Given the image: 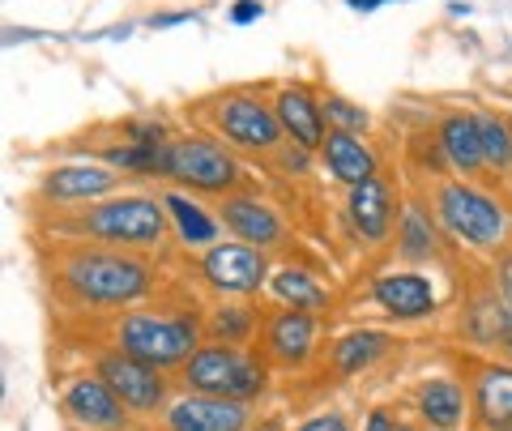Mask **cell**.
<instances>
[{
  "instance_id": "1",
  "label": "cell",
  "mask_w": 512,
  "mask_h": 431,
  "mask_svg": "<svg viewBox=\"0 0 512 431\" xmlns=\"http://www.w3.org/2000/svg\"><path fill=\"white\" fill-rule=\"evenodd\" d=\"M64 278L90 303H133L150 286L146 265L116 257V252H82L64 265Z\"/></svg>"
},
{
  "instance_id": "2",
  "label": "cell",
  "mask_w": 512,
  "mask_h": 431,
  "mask_svg": "<svg viewBox=\"0 0 512 431\" xmlns=\"http://www.w3.org/2000/svg\"><path fill=\"white\" fill-rule=\"evenodd\" d=\"M188 385L205 397L244 402V397H256L265 389V372H261V363H252L248 355H239L231 346H205L188 359Z\"/></svg>"
},
{
  "instance_id": "3",
  "label": "cell",
  "mask_w": 512,
  "mask_h": 431,
  "mask_svg": "<svg viewBox=\"0 0 512 431\" xmlns=\"http://www.w3.org/2000/svg\"><path fill=\"white\" fill-rule=\"evenodd\" d=\"M120 346L150 367L184 363L197 350V325L192 321H171V316H128L120 325Z\"/></svg>"
},
{
  "instance_id": "4",
  "label": "cell",
  "mask_w": 512,
  "mask_h": 431,
  "mask_svg": "<svg viewBox=\"0 0 512 431\" xmlns=\"http://www.w3.org/2000/svg\"><path fill=\"white\" fill-rule=\"evenodd\" d=\"M440 218L457 239L478 244V248H487L504 235V210L500 205H495L491 197H483V193H474V188H461V184H448L440 193Z\"/></svg>"
},
{
  "instance_id": "5",
  "label": "cell",
  "mask_w": 512,
  "mask_h": 431,
  "mask_svg": "<svg viewBox=\"0 0 512 431\" xmlns=\"http://www.w3.org/2000/svg\"><path fill=\"white\" fill-rule=\"evenodd\" d=\"M163 175H175V180H184L192 188H231L235 184V163L231 154L214 146V141H171L163 150Z\"/></svg>"
},
{
  "instance_id": "6",
  "label": "cell",
  "mask_w": 512,
  "mask_h": 431,
  "mask_svg": "<svg viewBox=\"0 0 512 431\" xmlns=\"http://www.w3.org/2000/svg\"><path fill=\"white\" fill-rule=\"evenodd\" d=\"M163 227H167L163 205H154L146 197H120L90 214V231H99L103 239H116V244H154Z\"/></svg>"
},
{
  "instance_id": "7",
  "label": "cell",
  "mask_w": 512,
  "mask_h": 431,
  "mask_svg": "<svg viewBox=\"0 0 512 431\" xmlns=\"http://www.w3.org/2000/svg\"><path fill=\"white\" fill-rule=\"evenodd\" d=\"M99 376L107 380V389L133 410H154L163 402V380H158V372L133 355H107L99 363Z\"/></svg>"
},
{
  "instance_id": "8",
  "label": "cell",
  "mask_w": 512,
  "mask_h": 431,
  "mask_svg": "<svg viewBox=\"0 0 512 431\" xmlns=\"http://www.w3.org/2000/svg\"><path fill=\"white\" fill-rule=\"evenodd\" d=\"M218 124H222V133H227L235 146H248V150H269V146H278V137H282L278 111H269L265 103H256V99L222 103Z\"/></svg>"
},
{
  "instance_id": "9",
  "label": "cell",
  "mask_w": 512,
  "mask_h": 431,
  "mask_svg": "<svg viewBox=\"0 0 512 431\" xmlns=\"http://www.w3.org/2000/svg\"><path fill=\"white\" fill-rule=\"evenodd\" d=\"M171 431H244L248 427V410L244 402L231 397H184L167 410Z\"/></svg>"
},
{
  "instance_id": "10",
  "label": "cell",
  "mask_w": 512,
  "mask_h": 431,
  "mask_svg": "<svg viewBox=\"0 0 512 431\" xmlns=\"http://www.w3.org/2000/svg\"><path fill=\"white\" fill-rule=\"evenodd\" d=\"M205 278H210L214 286H222V291H256V286L265 282V261L261 252L248 248V244H218L205 252Z\"/></svg>"
},
{
  "instance_id": "11",
  "label": "cell",
  "mask_w": 512,
  "mask_h": 431,
  "mask_svg": "<svg viewBox=\"0 0 512 431\" xmlns=\"http://www.w3.org/2000/svg\"><path fill=\"white\" fill-rule=\"evenodd\" d=\"M124 402L107 389L103 376H82L64 389V410L73 414L82 427H99V431H116L124 427Z\"/></svg>"
},
{
  "instance_id": "12",
  "label": "cell",
  "mask_w": 512,
  "mask_h": 431,
  "mask_svg": "<svg viewBox=\"0 0 512 431\" xmlns=\"http://www.w3.org/2000/svg\"><path fill=\"white\" fill-rule=\"evenodd\" d=\"M376 303L397 321H414V316H427L436 308V295H431L427 278L419 274H384L376 286H372Z\"/></svg>"
},
{
  "instance_id": "13",
  "label": "cell",
  "mask_w": 512,
  "mask_h": 431,
  "mask_svg": "<svg viewBox=\"0 0 512 431\" xmlns=\"http://www.w3.org/2000/svg\"><path fill=\"white\" fill-rule=\"evenodd\" d=\"M116 188V171H103V167H56L52 175L43 180V193L52 201H86V197H103Z\"/></svg>"
},
{
  "instance_id": "14",
  "label": "cell",
  "mask_w": 512,
  "mask_h": 431,
  "mask_svg": "<svg viewBox=\"0 0 512 431\" xmlns=\"http://www.w3.org/2000/svg\"><path fill=\"white\" fill-rule=\"evenodd\" d=\"M278 120H282V129L295 137L299 150L325 146V120H320V107L303 90H282L278 94Z\"/></svg>"
},
{
  "instance_id": "15",
  "label": "cell",
  "mask_w": 512,
  "mask_h": 431,
  "mask_svg": "<svg viewBox=\"0 0 512 431\" xmlns=\"http://www.w3.org/2000/svg\"><path fill=\"white\" fill-rule=\"evenodd\" d=\"M222 222H227L239 239H248V244H278V235H282L278 214L261 201H248V197H235V201L222 205Z\"/></svg>"
},
{
  "instance_id": "16",
  "label": "cell",
  "mask_w": 512,
  "mask_h": 431,
  "mask_svg": "<svg viewBox=\"0 0 512 431\" xmlns=\"http://www.w3.org/2000/svg\"><path fill=\"white\" fill-rule=\"evenodd\" d=\"M325 163H329V171L338 175V180H346L350 188H359V184H367L372 180V171H376V163H372V154H367V146L355 137V133H329L325 137Z\"/></svg>"
},
{
  "instance_id": "17",
  "label": "cell",
  "mask_w": 512,
  "mask_h": 431,
  "mask_svg": "<svg viewBox=\"0 0 512 431\" xmlns=\"http://www.w3.org/2000/svg\"><path fill=\"white\" fill-rule=\"evenodd\" d=\"M389 214H393L389 188H384L376 175L350 193V222H355L367 239H384V235H389Z\"/></svg>"
},
{
  "instance_id": "18",
  "label": "cell",
  "mask_w": 512,
  "mask_h": 431,
  "mask_svg": "<svg viewBox=\"0 0 512 431\" xmlns=\"http://www.w3.org/2000/svg\"><path fill=\"white\" fill-rule=\"evenodd\" d=\"M474 402L491 427H512V372L508 367H487V372L478 376Z\"/></svg>"
},
{
  "instance_id": "19",
  "label": "cell",
  "mask_w": 512,
  "mask_h": 431,
  "mask_svg": "<svg viewBox=\"0 0 512 431\" xmlns=\"http://www.w3.org/2000/svg\"><path fill=\"white\" fill-rule=\"evenodd\" d=\"M440 141H444L448 163L461 167V171H474V167L487 163V158H483V137H478V120H474V116H453V120H444Z\"/></svg>"
},
{
  "instance_id": "20",
  "label": "cell",
  "mask_w": 512,
  "mask_h": 431,
  "mask_svg": "<svg viewBox=\"0 0 512 431\" xmlns=\"http://www.w3.org/2000/svg\"><path fill=\"white\" fill-rule=\"evenodd\" d=\"M312 316L308 312H282L274 316L269 325V350L282 359V363H299L303 355L312 350Z\"/></svg>"
},
{
  "instance_id": "21",
  "label": "cell",
  "mask_w": 512,
  "mask_h": 431,
  "mask_svg": "<svg viewBox=\"0 0 512 431\" xmlns=\"http://www.w3.org/2000/svg\"><path fill=\"white\" fill-rule=\"evenodd\" d=\"M419 414L431 427L453 431L461 423V389L448 385V380H427L419 389Z\"/></svg>"
},
{
  "instance_id": "22",
  "label": "cell",
  "mask_w": 512,
  "mask_h": 431,
  "mask_svg": "<svg viewBox=\"0 0 512 431\" xmlns=\"http://www.w3.org/2000/svg\"><path fill=\"white\" fill-rule=\"evenodd\" d=\"M380 350H384V333H372V329L350 333V338L338 342V367H342L346 376H350V372H363V367L372 363Z\"/></svg>"
},
{
  "instance_id": "23",
  "label": "cell",
  "mask_w": 512,
  "mask_h": 431,
  "mask_svg": "<svg viewBox=\"0 0 512 431\" xmlns=\"http://www.w3.org/2000/svg\"><path fill=\"white\" fill-rule=\"evenodd\" d=\"M274 291H278V299H286L295 312H303V308H320L325 303V291L308 278V274H299V269H282V274L274 278Z\"/></svg>"
},
{
  "instance_id": "24",
  "label": "cell",
  "mask_w": 512,
  "mask_h": 431,
  "mask_svg": "<svg viewBox=\"0 0 512 431\" xmlns=\"http://www.w3.org/2000/svg\"><path fill=\"white\" fill-rule=\"evenodd\" d=\"M163 205L171 210L175 227H180V235L188 239V244H205V239H214V222L205 218V214H201L192 201H184V197H167Z\"/></svg>"
},
{
  "instance_id": "25",
  "label": "cell",
  "mask_w": 512,
  "mask_h": 431,
  "mask_svg": "<svg viewBox=\"0 0 512 431\" xmlns=\"http://www.w3.org/2000/svg\"><path fill=\"white\" fill-rule=\"evenodd\" d=\"M478 120V137H483V158L491 167H508L512 163V137L500 120H491V116H474Z\"/></svg>"
},
{
  "instance_id": "26",
  "label": "cell",
  "mask_w": 512,
  "mask_h": 431,
  "mask_svg": "<svg viewBox=\"0 0 512 431\" xmlns=\"http://www.w3.org/2000/svg\"><path fill=\"white\" fill-rule=\"evenodd\" d=\"M163 150L167 146H141V141H133V146H120L111 150L107 158L124 171H163Z\"/></svg>"
},
{
  "instance_id": "27",
  "label": "cell",
  "mask_w": 512,
  "mask_h": 431,
  "mask_svg": "<svg viewBox=\"0 0 512 431\" xmlns=\"http://www.w3.org/2000/svg\"><path fill=\"white\" fill-rule=\"evenodd\" d=\"M248 312H239V308H222L218 316H214V338H222V342H244L248 338Z\"/></svg>"
},
{
  "instance_id": "28",
  "label": "cell",
  "mask_w": 512,
  "mask_h": 431,
  "mask_svg": "<svg viewBox=\"0 0 512 431\" xmlns=\"http://www.w3.org/2000/svg\"><path fill=\"white\" fill-rule=\"evenodd\" d=\"M325 111H329L333 120H338V133H359L363 124H367V111L350 107L346 99H329V103H325Z\"/></svg>"
},
{
  "instance_id": "29",
  "label": "cell",
  "mask_w": 512,
  "mask_h": 431,
  "mask_svg": "<svg viewBox=\"0 0 512 431\" xmlns=\"http://www.w3.org/2000/svg\"><path fill=\"white\" fill-rule=\"evenodd\" d=\"M406 252H410V257H423V252H431V231H423L419 214L406 218Z\"/></svg>"
},
{
  "instance_id": "30",
  "label": "cell",
  "mask_w": 512,
  "mask_h": 431,
  "mask_svg": "<svg viewBox=\"0 0 512 431\" xmlns=\"http://www.w3.org/2000/svg\"><path fill=\"white\" fill-rule=\"evenodd\" d=\"M299 431H346V419L342 414H320V419H308Z\"/></svg>"
},
{
  "instance_id": "31",
  "label": "cell",
  "mask_w": 512,
  "mask_h": 431,
  "mask_svg": "<svg viewBox=\"0 0 512 431\" xmlns=\"http://www.w3.org/2000/svg\"><path fill=\"white\" fill-rule=\"evenodd\" d=\"M252 18H261V5H256V0H244V5H235V22H252Z\"/></svg>"
},
{
  "instance_id": "32",
  "label": "cell",
  "mask_w": 512,
  "mask_h": 431,
  "mask_svg": "<svg viewBox=\"0 0 512 431\" xmlns=\"http://www.w3.org/2000/svg\"><path fill=\"white\" fill-rule=\"evenodd\" d=\"M367 431H397V423L389 419V414H380V410H376L372 419H367Z\"/></svg>"
},
{
  "instance_id": "33",
  "label": "cell",
  "mask_w": 512,
  "mask_h": 431,
  "mask_svg": "<svg viewBox=\"0 0 512 431\" xmlns=\"http://www.w3.org/2000/svg\"><path fill=\"white\" fill-rule=\"evenodd\" d=\"M500 338L508 346V355H512V312H504V325H500Z\"/></svg>"
},
{
  "instance_id": "34",
  "label": "cell",
  "mask_w": 512,
  "mask_h": 431,
  "mask_svg": "<svg viewBox=\"0 0 512 431\" xmlns=\"http://www.w3.org/2000/svg\"><path fill=\"white\" fill-rule=\"evenodd\" d=\"M376 5H384V0H350V9H355V13H367V9H376Z\"/></svg>"
},
{
  "instance_id": "35",
  "label": "cell",
  "mask_w": 512,
  "mask_h": 431,
  "mask_svg": "<svg viewBox=\"0 0 512 431\" xmlns=\"http://www.w3.org/2000/svg\"><path fill=\"white\" fill-rule=\"evenodd\" d=\"M504 295H508V303H512V257L504 261Z\"/></svg>"
},
{
  "instance_id": "36",
  "label": "cell",
  "mask_w": 512,
  "mask_h": 431,
  "mask_svg": "<svg viewBox=\"0 0 512 431\" xmlns=\"http://www.w3.org/2000/svg\"><path fill=\"white\" fill-rule=\"evenodd\" d=\"M397 431H410V427H402V423H397Z\"/></svg>"
}]
</instances>
